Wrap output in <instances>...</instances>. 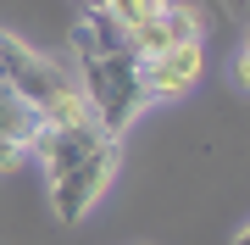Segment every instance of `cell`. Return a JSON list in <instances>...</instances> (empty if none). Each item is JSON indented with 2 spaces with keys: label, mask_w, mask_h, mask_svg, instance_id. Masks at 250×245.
<instances>
[{
  "label": "cell",
  "mask_w": 250,
  "mask_h": 245,
  "mask_svg": "<svg viewBox=\"0 0 250 245\" xmlns=\"http://www.w3.org/2000/svg\"><path fill=\"white\" fill-rule=\"evenodd\" d=\"M72 78H78L83 100H89L95 123L106 134H117V139L150 106L145 100V62L134 56L128 34L106 11H83V22L72 28Z\"/></svg>",
  "instance_id": "6da1fadb"
},
{
  "label": "cell",
  "mask_w": 250,
  "mask_h": 245,
  "mask_svg": "<svg viewBox=\"0 0 250 245\" xmlns=\"http://www.w3.org/2000/svg\"><path fill=\"white\" fill-rule=\"evenodd\" d=\"M34 156L45 162L50 212L62 223H83L123 167V139L106 134L100 123H72V128H45Z\"/></svg>",
  "instance_id": "7a4b0ae2"
},
{
  "label": "cell",
  "mask_w": 250,
  "mask_h": 245,
  "mask_svg": "<svg viewBox=\"0 0 250 245\" xmlns=\"http://www.w3.org/2000/svg\"><path fill=\"white\" fill-rule=\"evenodd\" d=\"M0 84H6L11 95L22 100V106H34V117L50 106L62 89H72V67L67 62H56V56H45V50H34L28 39H17V34H0Z\"/></svg>",
  "instance_id": "3957f363"
},
{
  "label": "cell",
  "mask_w": 250,
  "mask_h": 245,
  "mask_svg": "<svg viewBox=\"0 0 250 245\" xmlns=\"http://www.w3.org/2000/svg\"><path fill=\"white\" fill-rule=\"evenodd\" d=\"M200 67H206V45L200 39L150 56V62H145V100H184L200 84Z\"/></svg>",
  "instance_id": "277c9868"
},
{
  "label": "cell",
  "mask_w": 250,
  "mask_h": 245,
  "mask_svg": "<svg viewBox=\"0 0 250 245\" xmlns=\"http://www.w3.org/2000/svg\"><path fill=\"white\" fill-rule=\"evenodd\" d=\"M189 39H200V17H195V6L172 0V6H167V11H156V17L145 22L134 39H128V45H134L139 62H150V56L172 50V45H189Z\"/></svg>",
  "instance_id": "5b68a950"
},
{
  "label": "cell",
  "mask_w": 250,
  "mask_h": 245,
  "mask_svg": "<svg viewBox=\"0 0 250 245\" xmlns=\"http://www.w3.org/2000/svg\"><path fill=\"white\" fill-rule=\"evenodd\" d=\"M0 139H22V145H39V117L34 106H22L17 95L0 84Z\"/></svg>",
  "instance_id": "8992f818"
},
{
  "label": "cell",
  "mask_w": 250,
  "mask_h": 245,
  "mask_svg": "<svg viewBox=\"0 0 250 245\" xmlns=\"http://www.w3.org/2000/svg\"><path fill=\"white\" fill-rule=\"evenodd\" d=\"M106 17H111L117 28H123V34H128V39H134V34H139V28H145V22H150V17H156V11H150V6H145V0H111V6H106Z\"/></svg>",
  "instance_id": "52a82bcc"
},
{
  "label": "cell",
  "mask_w": 250,
  "mask_h": 245,
  "mask_svg": "<svg viewBox=\"0 0 250 245\" xmlns=\"http://www.w3.org/2000/svg\"><path fill=\"white\" fill-rule=\"evenodd\" d=\"M28 156H34V145H22V139H0V173H17Z\"/></svg>",
  "instance_id": "ba28073f"
},
{
  "label": "cell",
  "mask_w": 250,
  "mask_h": 245,
  "mask_svg": "<svg viewBox=\"0 0 250 245\" xmlns=\"http://www.w3.org/2000/svg\"><path fill=\"white\" fill-rule=\"evenodd\" d=\"M233 78H239V89H250V45L239 50V62H233Z\"/></svg>",
  "instance_id": "9c48e42d"
},
{
  "label": "cell",
  "mask_w": 250,
  "mask_h": 245,
  "mask_svg": "<svg viewBox=\"0 0 250 245\" xmlns=\"http://www.w3.org/2000/svg\"><path fill=\"white\" fill-rule=\"evenodd\" d=\"M78 6H83V11H106L111 0H78Z\"/></svg>",
  "instance_id": "30bf717a"
},
{
  "label": "cell",
  "mask_w": 250,
  "mask_h": 245,
  "mask_svg": "<svg viewBox=\"0 0 250 245\" xmlns=\"http://www.w3.org/2000/svg\"><path fill=\"white\" fill-rule=\"evenodd\" d=\"M228 245H250V223H245V228H239V234H233Z\"/></svg>",
  "instance_id": "8fae6325"
},
{
  "label": "cell",
  "mask_w": 250,
  "mask_h": 245,
  "mask_svg": "<svg viewBox=\"0 0 250 245\" xmlns=\"http://www.w3.org/2000/svg\"><path fill=\"white\" fill-rule=\"evenodd\" d=\"M145 6H150V11H167V6H172V0H145Z\"/></svg>",
  "instance_id": "7c38bea8"
},
{
  "label": "cell",
  "mask_w": 250,
  "mask_h": 245,
  "mask_svg": "<svg viewBox=\"0 0 250 245\" xmlns=\"http://www.w3.org/2000/svg\"><path fill=\"white\" fill-rule=\"evenodd\" d=\"M245 45H250V34H245Z\"/></svg>",
  "instance_id": "4fadbf2b"
}]
</instances>
